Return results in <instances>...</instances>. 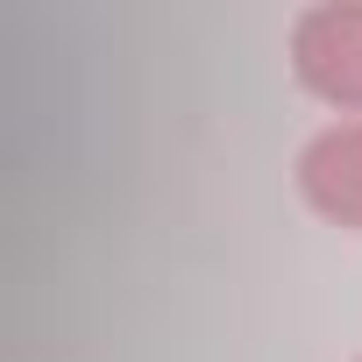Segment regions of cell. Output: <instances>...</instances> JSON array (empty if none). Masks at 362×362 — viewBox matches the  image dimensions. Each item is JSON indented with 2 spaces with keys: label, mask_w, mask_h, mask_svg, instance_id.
<instances>
[{
  "label": "cell",
  "mask_w": 362,
  "mask_h": 362,
  "mask_svg": "<svg viewBox=\"0 0 362 362\" xmlns=\"http://www.w3.org/2000/svg\"><path fill=\"white\" fill-rule=\"evenodd\" d=\"M284 64L298 93L334 107L341 121H362V0H313L291 15Z\"/></svg>",
  "instance_id": "obj_1"
},
{
  "label": "cell",
  "mask_w": 362,
  "mask_h": 362,
  "mask_svg": "<svg viewBox=\"0 0 362 362\" xmlns=\"http://www.w3.org/2000/svg\"><path fill=\"white\" fill-rule=\"evenodd\" d=\"M298 199L341 228V235H362V121H327L305 149H298Z\"/></svg>",
  "instance_id": "obj_2"
},
{
  "label": "cell",
  "mask_w": 362,
  "mask_h": 362,
  "mask_svg": "<svg viewBox=\"0 0 362 362\" xmlns=\"http://www.w3.org/2000/svg\"><path fill=\"white\" fill-rule=\"evenodd\" d=\"M355 362H362V355H355Z\"/></svg>",
  "instance_id": "obj_3"
}]
</instances>
